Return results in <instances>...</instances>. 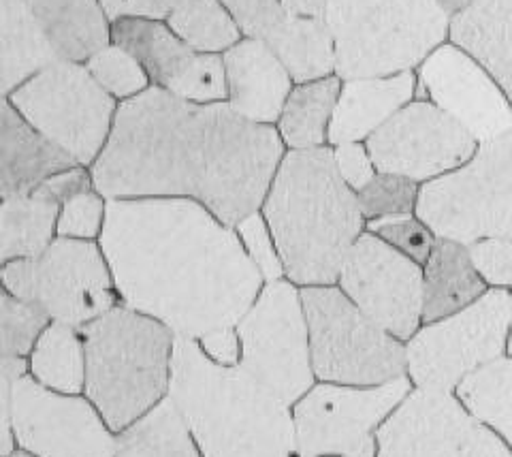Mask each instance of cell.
Here are the masks:
<instances>
[{"mask_svg": "<svg viewBox=\"0 0 512 457\" xmlns=\"http://www.w3.org/2000/svg\"><path fill=\"white\" fill-rule=\"evenodd\" d=\"M284 154L276 126L152 86L120 103L90 173L105 199H190L237 227L261 210Z\"/></svg>", "mask_w": 512, "mask_h": 457, "instance_id": "6da1fadb", "label": "cell"}, {"mask_svg": "<svg viewBox=\"0 0 512 457\" xmlns=\"http://www.w3.org/2000/svg\"><path fill=\"white\" fill-rule=\"evenodd\" d=\"M99 244L120 304L175 338L235 327L265 287L235 227L190 199H107Z\"/></svg>", "mask_w": 512, "mask_h": 457, "instance_id": "7a4b0ae2", "label": "cell"}, {"mask_svg": "<svg viewBox=\"0 0 512 457\" xmlns=\"http://www.w3.org/2000/svg\"><path fill=\"white\" fill-rule=\"evenodd\" d=\"M299 289L338 285L350 248L367 229L359 197L335 167L333 148L286 150L261 206Z\"/></svg>", "mask_w": 512, "mask_h": 457, "instance_id": "3957f363", "label": "cell"}, {"mask_svg": "<svg viewBox=\"0 0 512 457\" xmlns=\"http://www.w3.org/2000/svg\"><path fill=\"white\" fill-rule=\"evenodd\" d=\"M169 398L203 457H297L293 406L237 366L214 364L197 340H175Z\"/></svg>", "mask_w": 512, "mask_h": 457, "instance_id": "277c9868", "label": "cell"}, {"mask_svg": "<svg viewBox=\"0 0 512 457\" xmlns=\"http://www.w3.org/2000/svg\"><path fill=\"white\" fill-rule=\"evenodd\" d=\"M86 344L84 396L116 434L169 396L175 334L124 304L82 329Z\"/></svg>", "mask_w": 512, "mask_h": 457, "instance_id": "5b68a950", "label": "cell"}, {"mask_svg": "<svg viewBox=\"0 0 512 457\" xmlns=\"http://www.w3.org/2000/svg\"><path fill=\"white\" fill-rule=\"evenodd\" d=\"M451 18L438 0H329L335 75L348 82L421 67L444 45Z\"/></svg>", "mask_w": 512, "mask_h": 457, "instance_id": "8992f818", "label": "cell"}, {"mask_svg": "<svg viewBox=\"0 0 512 457\" xmlns=\"http://www.w3.org/2000/svg\"><path fill=\"white\" fill-rule=\"evenodd\" d=\"M3 457L15 449L37 457H116L118 434L84 393L69 396L43 387L26 357L0 364Z\"/></svg>", "mask_w": 512, "mask_h": 457, "instance_id": "52a82bcc", "label": "cell"}, {"mask_svg": "<svg viewBox=\"0 0 512 457\" xmlns=\"http://www.w3.org/2000/svg\"><path fill=\"white\" fill-rule=\"evenodd\" d=\"M318 383L378 387L408 376L406 342L374 323L338 287H303Z\"/></svg>", "mask_w": 512, "mask_h": 457, "instance_id": "ba28073f", "label": "cell"}, {"mask_svg": "<svg viewBox=\"0 0 512 457\" xmlns=\"http://www.w3.org/2000/svg\"><path fill=\"white\" fill-rule=\"evenodd\" d=\"M414 214L436 238L466 246L512 240V131L478 144L466 165L425 182Z\"/></svg>", "mask_w": 512, "mask_h": 457, "instance_id": "9c48e42d", "label": "cell"}, {"mask_svg": "<svg viewBox=\"0 0 512 457\" xmlns=\"http://www.w3.org/2000/svg\"><path fill=\"white\" fill-rule=\"evenodd\" d=\"M3 291L41 306L54 323L84 329L120 304L99 242L56 238L32 259L3 263Z\"/></svg>", "mask_w": 512, "mask_h": 457, "instance_id": "30bf717a", "label": "cell"}, {"mask_svg": "<svg viewBox=\"0 0 512 457\" xmlns=\"http://www.w3.org/2000/svg\"><path fill=\"white\" fill-rule=\"evenodd\" d=\"M5 99L88 169L107 146L120 107L94 80L86 62L73 60L54 62Z\"/></svg>", "mask_w": 512, "mask_h": 457, "instance_id": "8fae6325", "label": "cell"}, {"mask_svg": "<svg viewBox=\"0 0 512 457\" xmlns=\"http://www.w3.org/2000/svg\"><path fill=\"white\" fill-rule=\"evenodd\" d=\"M242 357L237 368L295 406L318 383L301 289L291 280L265 282L254 304L235 325Z\"/></svg>", "mask_w": 512, "mask_h": 457, "instance_id": "7c38bea8", "label": "cell"}, {"mask_svg": "<svg viewBox=\"0 0 512 457\" xmlns=\"http://www.w3.org/2000/svg\"><path fill=\"white\" fill-rule=\"evenodd\" d=\"M512 325V293L491 289L451 317L425 323L406 342L414 387L455 391L461 381L504 357Z\"/></svg>", "mask_w": 512, "mask_h": 457, "instance_id": "4fadbf2b", "label": "cell"}, {"mask_svg": "<svg viewBox=\"0 0 512 457\" xmlns=\"http://www.w3.org/2000/svg\"><path fill=\"white\" fill-rule=\"evenodd\" d=\"M412 389L410 376L378 387L316 383L293 406L297 457H376L378 430Z\"/></svg>", "mask_w": 512, "mask_h": 457, "instance_id": "5bb4252c", "label": "cell"}, {"mask_svg": "<svg viewBox=\"0 0 512 457\" xmlns=\"http://www.w3.org/2000/svg\"><path fill=\"white\" fill-rule=\"evenodd\" d=\"M376 457H512L455 391L414 387L378 430Z\"/></svg>", "mask_w": 512, "mask_h": 457, "instance_id": "9a60e30c", "label": "cell"}, {"mask_svg": "<svg viewBox=\"0 0 512 457\" xmlns=\"http://www.w3.org/2000/svg\"><path fill=\"white\" fill-rule=\"evenodd\" d=\"M338 287L363 314L408 342L423 323V265L365 233L350 248Z\"/></svg>", "mask_w": 512, "mask_h": 457, "instance_id": "2e32d148", "label": "cell"}, {"mask_svg": "<svg viewBox=\"0 0 512 457\" xmlns=\"http://www.w3.org/2000/svg\"><path fill=\"white\" fill-rule=\"evenodd\" d=\"M378 171L431 182L466 165L478 141L427 99H414L365 141Z\"/></svg>", "mask_w": 512, "mask_h": 457, "instance_id": "e0dca14e", "label": "cell"}, {"mask_svg": "<svg viewBox=\"0 0 512 457\" xmlns=\"http://www.w3.org/2000/svg\"><path fill=\"white\" fill-rule=\"evenodd\" d=\"M111 43L133 54L152 86L192 103H227L229 84L222 54H201L173 33L167 22L118 20Z\"/></svg>", "mask_w": 512, "mask_h": 457, "instance_id": "ac0fdd59", "label": "cell"}, {"mask_svg": "<svg viewBox=\"0 0 512 457\" xmlns=\"http://www.w3.org/2000/svg\"><path fill=\"white\" fill-rule=\"evenodd\" d=\"M419 94L455 118L478 144L512 131V103L506 92L455 43H444L425 58Z\"/></svg>", "mask_w": 512, "mask_h": 457, "instance_id": "d6986e66", "label": "cell"}, {"mask_svg": "<svg viewBox=\"0 0 512 457\" xmlns=\"http://www.w3.org/2000/svg\"><path fill=\"white\" fill-rule=\"evenodd\" d=\"M227 69V103L242 118L276 126L295 82L263 41L242 39L222 54Z\"/></svg>", "mask_w": 512, "mask_h": 457, "instance_id": "ffe728a7", "label": "cell"}, {"mask_svg": "<svg viewBox=\"0 0 512 457\" xmlns=\"http://www.w3.org/2000/svg\"><path fill=\"white\" fill-rule=\"evenodd\" d=\"M79 165L50 137L37 131L7 99L0 105V195L18 197Z\"/></svg>", "mask_w": 512, "mask_h": 457, "instance_id": "44dd1931", "label": "cell"}, {"mask_svg": "<svg viewBox=\"0 0 512 457\" xmlns=\"http://www.w3.org/2000/svg\"><path fill=\"white\" fill-rule=\"evenodd\" d=\"M416 94L414 71L387 77H359L342 84L329 126V146L370 139Z\"/></svg>", "mask_w": 512, "mask_h": 457, "instance_id": "7402d4cb", "label": "cell"}, {"mask_svg": "<svg viewBox=\"0 0 512 457\" xmlns=\"http://www.w3.org/2000/svg\"><path fill=\"white\" fill-rule=\"evenodd\" d=\"M448 37L487 69L512 103V0H470L451 18Z\"/></svg>", "mask_w": 512, "mask_h": 457, "instance_id": "603a6c76", "label": "cell"}, {"mask_svg": "<svg viewBox=\"0 0 512 457\" xmlns=\"http://www.w3.org/2000/svg\"><path fill=\"white\" fill-rule=\"evenodd\" d=\"M62 60L88 62L111 43V22L101 0H22Z\"/></svg>", "mask_w": 512, "mask_h": 457, "instance_id": "cb8c5ba5", "label": "cell"}, {"mask_svg": "<svg viewBox=\"0 0 512 457\" xmlns=\"http://www.w3.org/2000/svg\"><path fill=\"white\" fill-rule=\"evenodd\" d=\"M487 293L466 244L438 238L423 265V323H434L468 308Z\"/></svg>", "mask_w": 512, "mask_h": 457, "instance_id": "d4e9b609", "label": "cell"}, {"mask_svg": "<svg viewBox=\"0 0 512 457\" xmlns=\"http://www.w3.org/2000/svg\"><path fill=\"white\" fill-rule=\"evenodd\" d=\"M54 43L22 0H0V92L3 99L54 62Z\"/></svg>", "mask_w": 512, "mask_h": 457, "instance_id": "484cf974", "label": "cell"}, {"mask_svg": "<svg viewBox=\"0 0 512 457\" xmlns=\"http://www.w3.org/2000/svg\"><path fill=\"white\" fill-rule=\"evenodd\" d=\"M62 199L41 184L37 191L3 199L0 206V261L32 259L58 238Z\"/></svg>", "mask_w": 512, "mask_h": 457, "instance_id": "4316f807", "label": "cell"}, {"mask_svg": "<svg viewBox=\"0 0 512 457\" xmlns=\"http://www.w3.org/2000/svg\"><path fill=\"white\" fill-rule=\"evenodd\" d=\"M271 47L295 84H308L335 75V41L323 18H301L288 13L274 35L265 43Z\"/></svg>", "mask_w": 512, "mask_h": 457, "instance_id": "83f0119b", "label": "cell"}, {"mask_svg": "<svg viewBox=\"0 0 512 457\" xmlns=\"http://www.w3.org/2000/svg\"><path fill=\"white\" fill-rule=\"evenodd\" d=\"M342 84L338 75L295 84L276 124L286 150H314L329 144V126Z\"/></svg>", "mask_w": 512, "mask_h": 457, "instance_id": "f1b7e54d", "label": "cell"}, {"mask_svg": "<svg viewBox=\"0 0 512 457\" xmlns=\"http://www.w3.org/2000/svg\"><path fill=\"white\" fill-rule=\"evenodd\" d=\"M28 372L43 387L79 396L86 389V344L82 329L50 323L28 357Z\"/></svg>", "mask_w": 512, "mask_h": 457, "instance_id": "f546056e", "label": "cell"}, {"mask_svg": "<svg viewBox=\"0 0 512 457\" xmlns=\"http://www.w3.org/2000/svg\"><path fill=\"white\" fill-rule=\"evenodd\" d=\"M116 457H203L178 406L167 396L118 434Z\"/></svg>", "mask_w": 512, "mask_h": 457, "instance_id": "4dcf8cb0", "label": "cell"}, {"mask_svg": "<svg viewBox=\"0 0 512 457\" xmlns=\"http://www.w3.org/2000/svg\"><path fill=\"white\" fill-rule=\"evenodd\" d=\"M468 411L512 449V357L504 355L470 374L455 389Z\"/></svg>", "mask_w": 512, "mask_h": 457, "instance_id": "1f68e13d", "label": "cell"}, {"mask_svg": "<svg viewBox=\"0 0 512 457\" xmlns=\"http://www.w3.org/2000/svg\"><path fill=\"white\" fill-rule=\"evenodd\" d=\"M167 24L186 45L201 54H224L244 39L233 15L220 0H182Z\"/></svg>", "mask_w": 512, "mask_h": 457, "instance_id": "d6a6232c", "label": "cell"}, {"mask_svg": "<svg viewBox=\"0 0 512 457\" xmlns=\"http://www.w3.org/2000/svg\"><path fill=\"white\" fill-rule=\"evenodd\" d=\"M50 323V314L41 306L3 291L0 295V329H3L0 349H3V357L28 359Z\"/></svg>", "mask_w": 512, "mask_h": 457, "instance_id": "836d02e7", "label": "cell"}, {"mask_svg": "<svg viewBox=\"0 0 512 457\" xmlns=\"http://www.w3.org/2000/svg\"><path fill=\"white\" fill-rule=\"evenodd\" d=\"M88 71L118 103L135 99L152 88L150 77L133 54L122 50L120 45L109 43L86 62Z\"/></svg>", "mask_w": 512, "mask_h": 457, "instance_id": "e575fe53", "label": "cell"}, {"mask_svg": "<svg viewBox=\"0 0 512 457\" xmlns=\"http://www.w3.org/2000/svg\"><path fill=\"white\" fill-rule=\"evenodd\" d=\"M419 182L378 171L374 180L357 193L365 220L414 214L419 203Z\"/></svg>", "mask_w": 512, "mask_h": 457, "instance_id": "d590c367", "label": "cell"}, {"mask_svg": "<svg viewBox=\"0 0 512 457\" xmlns=\"http://www.w3.org/2000/svg\"><path fill=\"white\" fill-rule=\"evenodd\" d=\"M367 231L378 235L380 240L397 248L399 252H404L406 257H410L419 265L427 263L431 250H434L438 240L436 233L416 214L367 220Z\"/></svg>", "mask_w": 512, "mask_h": 457, "instance_id": "8d00e7d4", "label": "cell"}, {"mask_svg": "<svg viewBox=\"0 0 512 457\" xmlns=\"http://www.w3.org/2000/svg\"><path fill=\"white\" fill-rule=\"evenodd\" d=\"M107 218V199L96 191L77 193L62 203L58 218V238L99 242Z\"/></svg>", "mask_w": 512, "mask_h": 457, "instance_id": "74e56055", "label": "cell"}, {"mask_svg": "<svg viewBox=\"0 0 512 457\" xmlns=\"http://www.w3.org/2000/svg\"><path fill=\"white\" fill-rule=\"evenodd\" d=\"M235 231L239 235V240H242L250 261L256 265V270L261 272L265 282H276L286 278L276 240L274 235H271V229L261 210L246 216L242 223L235 227Z\"/></svg>", "mask_w": 512, "mask_h": 457, "instance_id": "f35d334b", "label": "cell"}, {"mask_svg": "<svg viewBox=\"0 0 512 457\" xmlns=\"http://www.w3.org/2000/svg\"><path fill=\"white\" fill-rule=\"evenodd\" d=\"M220 3L233 15L244 39L263 43L269 41L288 15L282 0H220Z\"/></svg>", "mask_w": 512, "mask_h": 457, "instance_id": "ab89813d", "label": "cell"}, {"mask_svg": "<svg viewBox=\"0 0 512 457\" xmlns=\"http://www.w3.org/2000/svg\"><path fill=\"white\" fill-rule=\"evenodd\" d=\"M476 272L495 289L512 287V240L487 238L468 246Z\"/></svg>", "mask_w": 512, "mask_h": 457, "instance_id": "60d3db41", "label": "cell"}, {"mask_svg": "<svg viewBox=\"0 0 512 457\" xmlns=\"http://www.w3.org/2000/svg\"><path fill=\"white\" fill-rule=\"evenodd\" d=\"M333 159L342 180L355 193L363 191V188L370 184L378 173L372 161V154L363 141H348V144L333 146Z\"/></svg>", "mask_w": 512, "mask_h": 457, "instance_id": "b9f144b4", "label": "cell"}, {"mask_svg": "<svg viewBox=\"0 0 512 457\" xmlns=\"http://www.w3.org/2000/svg\"><path fill=\"white\" fill-rule=\"evenodd\" d=\"M182 0H101L109 22L118 20H154L167 22Z\"/></svg>", "mask_w": 512, "mask_h": 457, "instance_id": "7bdbcfd3", "label": "cell"}, {"mask_svg": "<svg viewBox=\"0 0 512 457\" xmlns=\"http://www.w3.org/2000/svg\"><path fill=\"white\" fill-rule=\"evenodd\" d=\"M201 351L218 366H237L242 357V342L235 327H222L197 340Z\"/></svg>", "mask_w": 512, "mask_h": 457, "instance_id": "ee69618b", "label": "cell"}, {"mask_svg": "<svg viewBox=\"0 0 512 457\" xmlns=\"http://www.w3.org/2000/svg\"><path fill=\"white\" fill-rule=\"evenodd\" d=\"M288 13L301 15V18H323L329 9V0H282Z\"/></svg>", "mask_w": 512, "mask_h": 457, "instance_id": "f6af8a7d", "label": "cell"}, {"mask_svg": "<svg viewBox=\"0 0 512 457\" xmlns=\"http://www.w3.org/2000/svg\"><path fill=\"white\" fill-rule=\"evenodd\" d=\"M438 3H440L448 13L455 15L457 11H461L463 7H466V5L470 3V0H438Z\"/></svg>", "mask_w": 512, "mask_h": 457, "instance_id": "bcb514c9", "label": "cell"}, {"mask_svg": "<svg viewBox=\"0 0 512 457\" xmlns=\"http://www.w3.org/2000/svg\"><path fill=\"white\" fill-rule=\"evenodd\" d=\"M7 457H37V455H35V453H30V451H24V449H20V447H18V449L13 451V453H9Z\"/></svg>", "mask_w": 512, "mask_h": 457, "instance_id": "7dc6e473", "label": "cell"}, {"mask_svg": "<svg viewBox=\"0 0 512 457\" xmlns=\"http://www.w3.org/2000/svg\"><path fill=\"white\" fill-rule=\"evenodd\" d=\"M506 353L512 357V325H510V332H508V344H506Z\"/></svg>", "mask_w": 512, "mask_h": 457, "instance_id": "c3c4849f", "label": "cell"}]
</instances>
